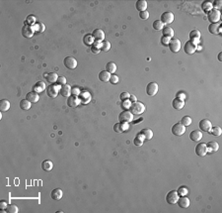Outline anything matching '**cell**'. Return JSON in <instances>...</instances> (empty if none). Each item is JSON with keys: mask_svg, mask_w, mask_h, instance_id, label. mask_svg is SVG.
<instances>
[{"mask_svg": "<svg viewBox=\"0 0 222 213\" xmlns=\"http://www.w3.org/2000/svg\"><path fill=\"white\" fill-rule=\"evenodd\" d=\"M129 111L133 115H140L145 111V105H144L142 102H138V101H136V102H133V103L130 104Z\"/></svg>", "mask_w": 222, "mask_h": 213, "instance_id": "1", "label": "cell"}, {"mask_svg": "<svg viewBox=\"0 0 222 213\" xmlns=\"http://www.w3.org/2000/svg\"><path fill=\"white\" fill-rule=\"evenodd\" d=\"M221 18V13L219 10L216 9H212L211 11L207 13V19L211 24H215V23H218L220 21Z\"/></svg>", "mask_w": 222, "mask_h": 213, "instance_id": "2", "label": "cell"}, {"mask_svg": "<svg viewBox=\"0 0 222 213\" xmlns=\"http://www.w3.org/2000/svg\"><path fill=\"white\" fill-rule=\"evenodd\" d=\"M132 120H133V114L129 110L123 111V112L120 113V115H119V121L120 123L127 124V123L132 122Z\"/></svg>", "mask_w": 222, "mask_h": 213, "instance_id": "3", "label": "cell"}, {"mask_svg": "<svg viewBox=\"0 0 222 213\" xmlns=\"http://www.w3.org/2000/svg\"><path fill=\"white\" fill-rule=\"evenodd\" d=\"M168 46H169V49L171 52L173 53H178L179 51L181 50V41L178 38H172L170 40L169 44H168Z\"/></svg>", "mask_w": 222, "mask_h": 213, "instance_id": "4", "label": "cell"}, {"mask_svg": "<svg viewBox=\"0 0 222 213\" xmlns=\"http://www.w3.org/2000/svg\"><path fill=\"white\" fill-rule=\"evenodd\" d=\"M59 89L60 86L59 85H55V84H50L49 87L46 88V94L50 98H56V96L58 95L59 93Z\"/></svg>", "mask_w": 222, "mask_h": 213, "instance_id": "5", "label": "cell"}, {"mask_svg": "<svg viewBox=\"0 0 222 213\" xmlns=\"http://www.w3.org/2000/svg\"><path fill=\"white\" fill-rule=\"evenodd\" d=\"M161 22L163 23V24L165 25H168V24H171L174 20H175V15L173 12L171 11H167V12H164L162 15H161Z\"/></svg>", "mask_w": 222, "mask_h": 213, "instance_id": "6", "label": "cell"}, {"mask_svg": "<svg viewBox=\"0 0 222 213\" xmlns=\"http://www.w3.org/2000/svg\"><path fill=\"white\" fill-rule=\"evenodd\" d=\"M197 49V44L191 41H188L184 46L185 53L188 54V55H193V54L196 53Z\"/></svg>", "mask_w": 222, "mask_h": 213, "instance_id": "7", "label": "cell"}, {"mask_svg": "<svg viewBox=\"0 0 222 213\" xmlns=\"http://www.w3.org/2000/svg\"><path fill=\"white\" fill-rule=\"evenodd\" d=\"M179 200V194L176 190H171L166 195V201L169 204H176Z\"/></svg>", "mask_w": 222, "mask_h": 213, "instance_id": "8", "label": "cell"}, {"mask_svg": "<svg viewBox=\"0 0 222 213\" xmlns=\"http://www.w3.org/2000/svg\"><path fill=\"white\" fill-rule=\"evenodd\" d=\"M158 90H159V85L156 82H149L146 86V93L149 96L156 95Z\"/></svg>", "mask_w": 222, "mask_h": 213, "instance_id": "9", "label": "cell"}, {"mask_svg": "<svg viewBox=\"0 0 222 213\" xmlns=\"http://www.w3.org/2000/svg\"><path fill=\"white\" fill-rule=\"evenodd\" d=\"M185 132H186V127H185L181 122L176 123L172 127V133L175 136H182V135L185 134Z\"/></svg>", "mask_w": 222, "mask_h": 213, "instance_id": "10", "label": "cell"}, {"mask_svg": "<svg viewBox=\"0 0 222 213\" xmlns=\"http://www.w3.org/2000/svg\"><path fill=\"white\" fill-rule=\"evenodd\" d=\"M63 65L68 69H74L77 66V60L73 57H66L63 60Z\"/></svg>", "mask_w": 222, "mask_h": 213, "instance_id": "11", "label": "cell"}, {"mask_svg": "<svg viewBox=\"0 0 222 213\" xmlns=\"http://www.w3.org/2000/svg\"><path fill=\"white\" fill-rule=\"evenodd\" d=\"M35 34V29H34V26H30L25 24L22 28V35L25 37V38H32Z\"/></svg>", "mask_w": 222, "mask_h": 213, "instance_id": "12", "label": "cell"}, {"mask_svg": "<svg viewBox=\"0 0 222 213\" xmlns=\"http://www.w3.org/2000/svg\"><path fill=\"white\" fill-rule=\"evenodd\" d=\"M81 103V100L77 95H70L68 97V99H67V105L68 107H71V108H75L79 105V104Z\"/></svg>", "mask_w": 222, "mask_h": 213, "instance_id": "13", "label": "cell"}, {"mask_svg": "<svg viewBox=\"0 0 222 213\" xmlns=\"http://www.w3.org/2000/svg\"><path fill=\"white\" fill-rule=\"evenodd\" d=\"M208 153L207 152V147L206 144L204 143H200L198 144L197 146L196 147V154L200 157H204L206 156V154Z\"/></svg>", "mask_w": 222, "mask_h": 213, "instance_id": "14", "label": "cell"}, {"mask_svg": "<svg viewBox=\"0 0 222 213\" xmlns=\"http://www.w3.org/2000/svg\"><path fill=\"white\" fill-rule=\"evenodd\" d=\"M212 128V124L208 119H203L200 122V129L204 132H210Z\"/></svg>", "mask_w": 222, "mask_h": 213, "instance_id": "15", "label": "cell"}, {"mask_svg": "<svg viewBox=\"0 0 222 213\" xmlns=\"http://www.w3.org/2000/svg\"><path fill=\"white\" fill-rule=\"evenodd\" d=\"M59 93L61 94L63 97H69L72 93V88L69 84H64V85L60 86Z\"/></svg>", "mask_w": 222, "mask_h": 213, "instance_id": "16", "label": "cell"}, {"mask_svg": "<svg viewBox=\"0 0 222 213\" xmlns=\"http://www.w3.org/2000/svg\"><path fill=\"white\" fill-rule=\"evenodd\" d=\"M92 36H93L94 40H96L97 42H103L104 39H105V33H104L103 30H101V29L94 30L92 33Z\"/></svg>", "mask_w": 222, "mask_h": 213, "instance_id": "17", "label": "cell"}, {"mask_svg": "<svg viewBox=\"0 0 222 213\" xmlns=\"http://www.w3.org/2000/svg\"><path fill=\"white\" fill-rule=\"evenodd\" d=\"M190 139L194 142H198L203 139V133L200 130H194L191 132L190 134Z\"/></svg>", "mask_w": 222, "mask_h": 213, "instance_id": "18", "label": "cell"}, {"mask_svg": "<svg viewBox=\"0 0 222 213\" xmlns=\"http://www.w3.org/2000/svg\"><path fill=\"white\" fill-rule=\"evenodd\" d=\"M26 99L29 100L31 103H37L40 99V96H39V93L35 92V91H31V92L27 93L26 95Z\"/></svg>", "mask_w": 222, "mask_h": 213, "instance_id": "19", "label": "cell"}, {"mask_svg": "<svg viewBox=\"0 0 222 213\" xmlns=\"http://www.w3.org/2000/svg\"><path fill=\"white\" fill-rule=\"evenodd\" d=\"M172 105L176 110H181V109H183L185 106V100L179 98V97H176V98L173 100Z\"/></svg>", "mask_w": 222, "mask_h": 213, "instance_id": "20", "label": "cell"}, {"mask_svg": "<svg viewBox=\"0 0 222 213\" xmlns=\"http://www.w3.org/2000/svg\"><path fill=\"white\" fill-rule=\"evenodd\" d=\"M220 24L218 23H215V24H210L208 26V31L210 34H214V35H219L221 33V28H220Z\"/></svg>", "mask_w": 222, "mask_h": 213, "instance_id": "21", "label": "cell"}, {"mask_svg": "<svg viewBox=\"0 0 222 213\" xmlns=\"http://www.w3.org/2000/svg\"><path fill=\"white\" fill-rule=\"evenodd\" d=\"M177 203L179 204L181 208H188L191 204V201H190V199L185 195V196L179 197V200H178Z\"/></svg>", "mask_w": 222, "mask_h": 213, "instance_id": "22", "label": "cell"}, {"mask_svg": "<svg viewBox=\"0 0 222 213\" xmlns=\"http://www.w3.org/2000/svg\"><path fill=\"white\" fill-rule=\"evenodd\" d=\"M62 195H63V192L60 188H55L52 191V193H50V196H52L53 200H59V199H61Z\"/></svg>", "mask_w": 222, "mask_h": 213, "instance_id": "23", "label": "cell"}, {"mask_svg": "<svg viewBox=\"0 0 222 213\" xmlns=\"http://www.w3.org/2000/svg\"><path fill=\"white\" fill-rule=\"evenodd\" d=\"M207 147V152H210V153H213V152H217L218 149H219V145H218L217 142L215 141H211L209 143L206 144Z\"/></svg>", "mask_w": 222, "mask_h": 213, "instance_id": "24", "label": "cell"}, {"mask_svg": "<svg viewBox=\"0 0 222 213\" xmlns=\"http://www.w3.org/2000/svg\"><path fill=\"white\" fill-rule=\"evenodd\" d=\"M45 89H46V84L43 82H38L33 86V91H35L37 93H41Z\"/></svg>", "mask_w": 222, "mask_h": 213, "instance_id": "25", "label": "cell"}, {"mask_svg": "<svg viewBox=\"0 0 222 213\" xmlns=\"http://www.w3.org/2000/svg\"><path fill=\"white\" fill-rule=\"evenodd\" d=\"M135 8L138 10L139 12L146 11L147 2L145 1V0H138V1H136V3H135Z\"/></svg>", "mask_w": 222, "mask_h": 213, "instance_id": "26", "label": "cell"}, {"mask_svg": "<svg viewBox=\"0 0 222 213\" xmlns=\"http://www.w3.org/2000/svg\"><path fill=\"white\" fill-rule=\"evenodd\" d=\"M190 39H191L190 41L197 44V41L200 39V32L198 31V30H193V31L190 33Z\"/></svg>", "mask_w": 222, "mask_h": 213, "instance_id": "27", "label": "cell"}, {"mask_svg": "<svg viewBox=\"0 0 222 213\" xmlns=\"http://www.w3.org/2000/svg\"><path fill=\"white\" fill-rule=\"evenodd\" d=\"M110 79H111V73H108L107 70H102V72L99 73V79L102 82H110Z\"/></svg>", "mask_w": 222, "mask_h": 213, "instance_id": "28", "label": "cell"}, {"mask_svg": "<svg viewBox=\"0 0 222 213\" xmlns=\"http://www.w3.org/2000/svg\"><path fill=\"white\" fill-rule=\"evenodd\" d=\"M162 31H163V36L168 37V38H170V39L174 38L175 31L173 30V28H171V27H164Z\"/></svg>", "mask_w": 222, "mask_h": 213, "instance_id": "29", "label": "cell"}, {"mask_svg": "<svg viewBox=\"0 0 222 213\" xmlns=\"http://www.w3.org/2000/svg\"><path fill=\"white\" fill-rule=\"evenodd\" d=\"M126 128H127V124L119 122V123L115 124V126H114V131L117 132V133H123V132L126 131Z\"/></svg>", "mask_w": 222, "mask_h": 213, "instance_id": "30", "label": "cell"}, {"mask_svg": "<svg viewBox=\"0 0 222 213\" xmlns=\"http://www.w3.org/2000/svg\"><path fill=\"white\" fill-rule=\"evenodd\" d=\"M58 76L56 73H49L48 74H46V79L48 80L49 83H55L58 82Z\"/></svg>", "mask_w": 222, "mask_h": 213, "instance_id": "31", "label": "cell"}, {"mask_svg": "<svg viewBox=\"0 0 222 213\" xmlns=\"http://www.w3.org/2000/svg\"><path fill=\"white\" fill-rule=\"evenodd\" d=\"M144 140H145V138H144V136L142 134H137L136 136H135V138H134V140H133V143H134V145L135 146H137V147H140V146H142L143 145V143H144Z\"/></svg>", "mask_w": 222, "mask_h": 213, "instance_id": "32", "label": "cell"}, {"mask_svg": "<svg viewBox=\"0 0 222 213\" xmlns=\"http://www.w3.org/2000/svg\"><path fill=\"white\" fill-rule=\"evenodd\" d=\"M52 168H53V164H52V161L46 160L42 163V168L45 171H50L52 170Z\"/></svg>", "mask_w": 222, "mask_h": 213, "instance_id": "33", "label": "cell"}, {"mask_svg": "<svg viewBox=\"0 0 222 213\" xmlns=\"http://www.w3.org/2000/svg\"><path fill=\"white\" fill-rule=\"evenodd\" d=\"M140 134H142L145 140H151L153 137V131L151 129H148V128H145V129H142L140 131Z\"/></svg>", "mask_w": 222, "mask_h": 213, "instance_id": "34", "label": "cell"}, {"mask_svg": "<svg viewBox=\"0 0 222 213\" xmlns=\"http://www.w3.org/2000/svg\"><path fill=\"white\" fill-rule=\"evenodd\" d=\"M10 108V102L7 99H2L0 101V111L2 112H6Z\"/></svg>", "mask_w": 222, "mask_h": 213, "instance_id": "35", "label": "cell"}, {"mask_svg": "<svg viewBox=\"0 0 222 213\" xmlns=\"http://www.w3.org/2000/svg\"><path fill=\"white\" fill-rule=\"evenodd\" d=\"M106 70L108 73H110L111 74L115 73L116 70H117V65L113 62H109L106 65Z\"/></svg>", "mask_w": 222, "mask_h": 213, "instance_id": "36", "label": "cell"}, {"mask_svg": "<svg viewBox=\"0 0 222 213\" xmlns=\"http://www.w3.org/2000/svg\"><path fill=\"white\" fill-rule=\"evenodd\" d=\"M83 43L85 44L86 46H92L94 44V38L92 35L90 34H87L83 37Z\"/></svg>", "mask_w": 222, "mask_h": 213, "instance_id": "37", "label": "cell"}, {"mask_svg": "<svg viewBox=\"0 0 222 213\" xmlns=\"http://www.w3.org/2000/svg\"><path fill=\"white\" fill-rule=\"evenodd\" d=\"M31 102H30L29 100L27 99H22L20 101V108H21L22 110H29L30 108H31Z\"/></svg>", "mask_w": 222, "mask_h": 213, "instance_id": "38", "label": "cell"}, {"mask_svg": "<svg viewBox=\"0 0 222 213\" xmlns=\"http://www.w3.org/2000/svg\"><path fill=\"white\" fill-rule=\"evenodd\" d=\"M201 8H203V10L204 12H209L211 11V10L213 9V6H212V2L210 1H204L203 3V5H201Z\"/></svg>", "mask_w": 222, "mask_h": 213, "instance_id": "39", "label": "cell"}, {"mask_svg": "<svg viewBox=\"0 0 222 213\" xmlns=\"http://www.w3.org/2000/svg\"><path fill=\"white\" fill-rule=\"evenodd\" d=\"M34 29H35V32L43 33L46 30V26H45V24H43V23L38 22V23H36V24L34 25Z\"/></svg>", "mask_w": 222, "mask_h": 213, "instance_id": "40", "label": "cell"}, {"mask_svg": "<svg viewBox=\"0 0 222 213\" xmlns=\"http://www.w3.org/2000/svg\"><path fill=\"white\" fill-rule=\"evenodd\" d=\"M101 43L102 42H95L93 44L92 46H91V51H92V53L94 54H99L100 51H101Z\"/></svg>", "mask_w": 222, "mask_h": 213, "instance_id": "41", "label": "cell"}, {"mask_svg": "<svg viewBox=\"0 0 222 213\" xmlns=\"http://www.w3.org/2000/svg\"><path fill=\"white\" fill-rule=\"evenodd\" d=\"M111 43L109 42V41H104L101 43V51L102 52H109L110 51V49H111Z\"/></svg>", "mask_w": 222, "mask_h": 213, "instance_id": "42", "label": "cell"}, {"mask_svg": "<svg viewBox=\"0 0 222 213\" xmlns=\"http://www.w3.org/2000/svg\"><path fill=\"white\" fill-rule=\"evenodd\" d=\"M191 122H193V120H191V118L190 116H184L183 118H182V120H181V123L183 124L185 127L190 126V125L191 124Z\"/></svg>", "mask_w": 222, "mask_h": 213, "instance_id": "43", "label": "cell"}, {"mask_svg": "<svg viewBox=\"0 0 222 213\" xmlns=\"http://www.w3.org/2000/svg\"><path fill=\"white\" fill-rule=\"evenodd\" d=\"M153 28L157 30V31H159V30H163L164 24L161 22V20H155V21L153 22Z\"/></svg>", "mask_w": 222, "mask_h": 213, "instance_id": "44", "label": "cell"}, {"mask_svg": "<svg viewBox=\"0 0 222 213\" xmlns=\"http://www.w3.org/2000/svg\"><path fill=\"white\" fill-rule=\"evenodd\" d=\"M5 210H6V212H9V213H18L19 209L14 204H9V205H7V207H6Z\"/></svg>", "mask_w": 222, "mask_h": 213, "instance_id": "45", "label": "cell"}, {"mask_svg": "<svg viewBox=\"0 0 222 213\" xmlns=\"http://www.w3.org/2000/svg\"><path fill=\"white\" fill-rule=\"evenodd\" d=\"M209 133H211L213 135V136H216V137H218V136H220V135L222 134V130H221V128L220 127H213V128H211V130H210V132Z\"/></svg>", "mask_w": 222, "mask_h": 213, "instance_id": "46", "label": "cell"}, {"mask_svg": "<svg viewBox=\"0 0 222 213\" xmlns=\"http://www.w3.org/2000/svg\"><path fill=\"white\" fill-rule=\"evenodd\" d=\"M26 24L30 25V26L35 25L36 24V17L34 15H29L26 19Z\"/></svg>", "mask_w": 222, "mask_h": 213, "instance_id": "47", "label": "cell"}, {"mask_svg": "<svg viewBox=\"0 0 222 213\" xmlns=\"http://www.w3.org/2000/svg\"><path fill=\"white\" fill-rule=\"evenodd\" d=\"M188 191H189V190H188V188L186 187H180L179 189L177 190L178 194L181 195V196H185V195H187L188 194Z\"/></svg>", "mask_w": 222, "mask_h": 213, "instance_id": "48", "label": "cell"}, {"mask_svg": "<svg viewBox=\"0 0 222 213\" xmlns=\"http://www.w3.org/2000/svg\"><path fill=\"white\" fill-rule=\"evenodd\" d=\"M119 82H120V77L117 76V74H115V73L111 74V79H110V82H111V83L117 84Z\"/></svg>", "mask_w": 222, "mask_h": 213, "instance_id": "49", "label": "cell"}, {"mask_svg": "<svg viewBox=\"0 0 222 213\" xmlns=\"http://www.w3.org/2000/svg\"><path fill=\"white\" fill-rule=\"evenodd\" d=\"M129 96H130V94L129 92H126V91H124V92L120 93V100H122V101H126V100L129 99Z\"/></svg>", "mask_w": 222, "mask_h": 213, "instance_id": "50", "label": "cell"}, {"mask_svg": "<svg viewBox=\"0 0 222 213\" xmlns=\"http://www.w3.org/2000/svg\"><path fill=\"white\" fill-rule=\"evenodd\" d=\"M56 83H58V85H59V86L64 85V84H66V79L64 76H58Z\"/></svg>", "mask_w": 222, "mask_h": 213, "instance_id": "51", "label": "cell"}, {"mask_svg": "<svg viewBox=\"0 0 222 213\" xmlns=\"http://www.w3.org/2000/svg\"><path fill=\"white\" fill-rule=\"evenodd\" d=\"M139 17L142 20H147L148 18H149V12H148V11L139 12Z\"/></svg>", "mask_w": 222, "mask_h": 213, "instance_id": "52", "label": "cell"}, {"mask_svg": "<svg viewBox=\"0 0 222 213\" xmlns=\"http://www.w3.org/2000/svg\"><path fill=\"white\" fill-rule=\"evenodd\" d=\"M212 6H213V9H216V10H219L222 6V1L221 0H217V1H214L212 3Z\"/></svg>", "mask_w": 222, "mask_h": 213, "instance_id": "53", "label": "cell"}, {"mask_svg": "<svg viewBox=\"0 0 222 213\" xmlns=\"http://www.w3.org/2000/svg\"><path fill=\"white\" fill-rule=\"evenodd\" d=\"M170 38H168V37H165V36H163L162 38H161V43H162V45H164V46H167L168 44H169V42H170Z\"/></svg>", "mask_w": 222, "mask_h": 213, "instance_id": "54", "label": "cell"}, {"mask_svg": "<svg viewBox=\"0 0 222 213\" xmlns=\"http://www.w3.org/2000/svg\"><path fill=\"white\" fill-rule=\"evenodd\" d=\"M7 201L5 200H1V202H0V207H1L2 210H5L6 207H7Z\"/></svg>", "mask_w": 222, "mask_h": 213, "instance_id": "55", "label": "cell"}, {"mask_svg": "<svg viewBox=\"0 0 222 213\" xmlns=\"http://www.w3.org/2000/svg\"><path fill=\"white\" fill-rule=\"evenodd\" d=\"M72 91H73V92H72L73 95H77V96H78V94H80V91H79L78 88H73Z\"/></svg>", "mask_w": 222, "mask_h": 213, "instance_id": "56", "label": "cell"}, {"mask_svg": "<svg viewBox=\"0 0 222 213\" xmlns=\"http://www.w3.org/2000/svg\"><path fill=\"white\" fill-rule=\"evenodd\" d=\"M129 99H130V101L133 103V102H136L137 101V98H136V96H134V95H130L129 96Z\"/></svg>", "mask_w": 222, "mask_h": 213, "instance_id": "57", "label": "cell"}, {"mask_svg": "<svg viewBox=\"0 0 222 213\" xmlns=\"http://www.w3.org/2000/svg\"><path fill=\"white\" fill-rule=\"evenodd\" d=\"M180 96H182V97H183V99H185V95H184L183 92H179L177 94V97H180Z\"/></svg>", "mask_w": 222, "mask_h": 213, "instance_id": "58", "label": "cell"}, {"mask_svg": "<svg viewBox=\"0 0 222 213\" xmlns=\"http://www.w3.org/2000/svg\"><path fill=\"white\" fill-rule=\"evenodd\" d=\"M221 56H222V53H219V55H218V60H219V62H222V60H221Z\"/></svg>", "mask_w": 222, "mask_h": 213, "instance_id": "59", "label": "cell"}]
</instances>
